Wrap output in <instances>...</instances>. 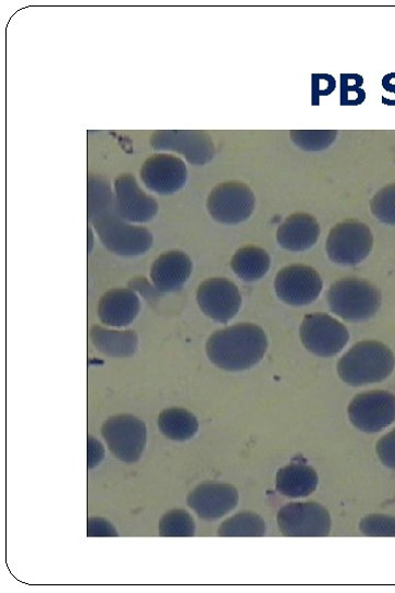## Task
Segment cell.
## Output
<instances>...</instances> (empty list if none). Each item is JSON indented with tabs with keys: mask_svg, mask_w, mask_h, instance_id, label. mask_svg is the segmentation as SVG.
Instances as JSON below:
<instances>
[{
	"mask_svg": "<svg viewBox=\"0 0 395 593\" xmlns=\"http://www.w3.org/2000/svg\"><path fill=\"white\" fill-rule=\"evenodd\" d=\"M101 434L110 452L121 462L132 464L141 460L148 439L147 425L141 419L132 414L110 416Z\"/></svg>",
	"mask_w": 395,
	"mask_h": 593,
	"instance_id": "cell-5",
	"label": "cell"
},
{
	"mask_svg": "<svg viewBox=\"0 0 395 593\" xmlns=\"http://www.w3.org/2000/svg\"><path fill=\"white\" fill-rule=\"evenodd\" d=\"M280 300L291 306H306L317 301L323 282L320 274L307 265H292L282 269L275 281Z\"/></svg>",
	"mask_w": 395,
	"mask_h": 593,
	"instance_id": "cell-13",
	"label": "cell"
},
{
	"mask_svg": "<svg viewBox=\"0 0 395 593\" xmlns=\"http://www.w3.org/2000/svg\"><path fill=\"white\" fill-rule=\"evenodd\" d=\"M145 185L159 195H173L180 192L187 182L188 171L185 162L172 155H155L141 169Z\"/></svg>",
	"mask_w": 395,
	"mask_h": 593,
	"instance_id": "cell-15",
	"label": "cell"
},
{
	"mask_svg": "<svg viewBox=\"0 0 395 593\" xmlns=\"http://www.w3.org/2000/svg\"><path fill=\"white\" fill-rule=\"evenodd\" d=\"M377 455L385 468L395 470V428L379 439Z\"/></svg>",
	"mask_w": 395,
	"mask_h": 593,
	"instance_id": "cell-30",
	"label": "cell"
},
{
	"mask_svg": "<svg viewBox=\"0 0 395 593\" xmlns=\"http://www.w3.org/2000/svg\"><path fill=\"white\" fill-rule=\"evenodd\" d=\"M277 522L282 533L291 537H323L332 528L329 511L316 503L285 506L279 512Z\"/></svg>",
	"mask_w": 395,
	"mask_h": 593,
	"instance_id": "cell-10",
	"label": "cell"
},
{
	"mask_svg": "<svg viewBox=\"0 0 395 593\" xmlns=\"http://www.w3.org/2000/svg\"><path fill=\"white\" fill-rule=\"evenodd\" d=\"M318 486V473L308 465L292 464L277 473L276 488L279 493L289 498L308 497Z\"/></svg>",
	"mask_w": 395,
	"mask_h": 593,
	"instance_id": "cell-21",
	"label": "cell"
},
{
	"mask_svg": "<svg viewBox=\"0 0 395 593\" xmlns=\"http://www.w3.org/2000/svg\"><path fill=\"white\" fill-rule=\"evenodd\" d=\"M88 233H89V239H90L88 251L91 252V249H92V245H94L92 244L94 242H92V230H91V228L88 229Z\"/></svg>",
	"mask_w": 395,
	"mask_h": 593,
	"instance_id": "cell-33",
	"label": "cell"
},
{
	"mask_svg": "<svg viewBox=\"0 0 395 593\" xmlns=\"http://www.w3.org/2000/svg\"><path fill=\"white\" fill-rule=\"evenodd\" d=\"M140 310V300L134 290L113 288L101 296L98 317L108 327L123 328L136 320Z\"/></svg>",
	"mask_w": 395,
	"mask_h": 593,
	"instance_id": "cell-17",
	"label": "cell"
},
{
	"mask_svg": "<svg viewBox=\"0 0 395 593\" xmlns=\"http://www.w3.org/2000/svg\"><path fill=\"white\" fill-rule=\"evenodd\" d=\"M101 243L111 253L121 256L146 254L153 245V235L147 228L131 225L115 208L91 221Z\"/></svg>",
	"mask_w": 395,
	"mask_h": 593,
	"instance_id": "cell-4",
	"label": "cell"
},
{
	"mask_svg": "<svg viewBox=\"0 0 395 593\" xmlns=\"http://www.w3.org/2000/svg\"><path fill=\"white\" fill-rule=\"evenodd\" d=\"M231 266L242 280L255 281L268 274L271 257L266 250L251 245L245 246L236 251Z\"/></svg>",
	"mask_w": 395,
	"mask_h": 593,
	"instance_id": "cell-22",
	"label": "cell"
},
{
	"mask_svg": "<svg viewBox=\"0 0 395 593\" xmlns=\"http://www.w3.org/2000/svg\"><path fill=\"white\" fill-rule=\"evenodd\" d=\"M201 312L210 319L226 324L239 312L242 295L237 286L226 278H210L197 291Z\"/></svg>",
	"mask_w": 395,
	"mask_h": 593,
	"instance_id": "cell-12",
	"label": "cell"
},
{
	"mask_svg": "<svg viewBox=\"0 0 395 593\" xmlns=\"http://www.w3.org/2000/svg\"><path fill=\"white\" fill-rule=\"evenodd\" d=\"M115 210L118 215L128 221L145 223L155 219L159 213L157 201L148 195L134 176L121 174L114 182Z\"/></svg>",
	"mask_w": 395,
	"mask_h": 593,
	"instance_id": "cell-14",
	"label": "cell"
},
{
	"mask_svg": "<svg viewBox=\"0 0 395 593\" xmlns=\"http://www.w3.org/2000/svg\"><path fill=\"white\" fill-rule=\"evenodd\" d=\"M104 458L102 444L92 436H88V469L97 468Z\"/></svg>",
	"mask_w": 395,
	"mask_h": 593,
	"instance_id": "cell-32",
	"label": "cell"
},
{
	"mask_svg": "<svg viewBox=\"0 0 395 593\" xmlns=\"http://www.w3.org/2000/svg\"><path fill=\"white\" fill-rule=\"evenodd\" d=\"M255 204V195L246 184L231 181L221 183L211 191L207 208L215 221L234 226L250 218Z\"/></svg>",
	"mask_w": 395,
	"mask_h": 593,
	"instance_id": "cell-8",
	"label": "cell"
},
{
	"mask_svg": "<svg viewBox=\"0 0 395 593\" xmlns=\"http://www.w3.org/2000/svg\"><path fill=\"white\" fill-rule=\"evenodd\" d=\"M370 209L382 223L395 226V183L383 187L373 196Z\"/></svg>",
	"mask_w": 395,
	"mask_h": 593,
	"instance_id": "cell-28",
	"label": "cell"
},
{
	"mask_svg": "<svg viewBox=\"0 0 395 593\" xmlns=\"http://www.w3.org/2000/svg\"><path fill=\"white\" fill-rule=\"evenodd\" d=\"M269 349L268 336L251 324H240L213 334L206 347L209 360L227 372L246 371L257 365Z\"/></svg>",
	"mask_w": 395,
	"mask_h": 593,
	"instance_id": "cell-1",
	"label": "cell"
},
{
	"mask_svg": "<svg viewBox=\"0 0 395 593\" xmlns=\"http://www.w3.org/2000/svg\"><path fill=\"white\" fill-rule=\"evenodd\" d=\"M360 532L372 537H395V517L371 515L359 523Z\"/></svg>",
	"mask_w": 395,
	"mask_h": 593,
	"instance_id": "cell-29",
	"label": "cell"
},
{
	"mask_svg": "<svg viewBox=\"0 0 395 593\" xmlns=\"http://www.w3.org/2000/svg\"><path fill=\"white\" fill-rule=\"evenodd\" d=\"M151 144L158 152L182 155L193 166H205L215 156L212 136L205 130L156 131Z\"/></svg>",
	"mask_w": 395,
	"mask_h": 593,
	"instance_id": "cell-7",
	"label": "cell"
},
{
	"mask_svg": "<svg viewBox=\"0 0 395 593\" xmlns=\"http://www.w3.org/2000/svg\"><path fill=\"white\" fill-rule=\"evenodd\" d=\"M328 301L331 311L348 322L372 318L381 306V293L371 282L345 278L331 286Z\"/></svg>",
	"mask_w": 395,
	"mask_h": 593,
	"instance_id": "cell-3",
	"label": "cell"
},
{
	"mask_svg": "<svg viewBox=\"0 0 395 593\" xmlns=\"http://www.w3.org/2000/svg\"><path fill=\"white\" fill-rule=\"evenodd\" d=\"M394 366V355L386 346L378 341H362L340 360L337 372L343 382L358 387L386 379Z\"/></svg>",
	"mask_w": 395,
	"mask_h": 593,
	"instance_id": "cell-2",
	"label": "cell"
},
{
	"mask_svg": "<svg viewBox=\"0 0 395 593\" xmlns=\"http://www.w3.org/2000/svg\"><path fill=\"white\" fill-rule=\"evenodd\" d=\"M320 233V225L313 216L296 213L279 228L277 241L287 251L304 252L318 242Z\"/></svg>",
	"mask_w": 395,
	"mask_h": 593,
	"instance_id": "cell-19",
	"label": "cell"
},
{
	"mask_svg": "<svg viewBox=\"0 0 395 593\" xmlns=\"http://www.w3.org/2000/svg\"><path fill=\"white\" fill-rule=\"evenodd\" d=\"M158 424L164 436L178 441L193 438L199 431L196 415L183 408L165 409L160 413Z\"/></svg>",
	"mask_w": 395,
	"mask_h": 593,
	"instance_id": "cell-23",
	"label": "cell"
},
{
	"mask_svg": "<svg viewBox=\"0 0 395 593\" xmlns=\"http://www.w3.org/2000/svg\"><path fill=\"white\" fill-rule=\"evenodd\" d=\"M348 416L362 432H380L395 421V396L384 390L360 394L351 400Z\"/></svg>",
	"mask_w": 395,
	"mask_h": 593,
	"instance_id": "cell-11",
	"label": "cell"
},
{
	"mask_svg": "<svg viewBox=\"0 0 395 593\" xmlns=\"http://www.w3.org/2000/svg\"><path fill=\"white\" fill-rule=\"evenodd\" d=\"M94 347L110 358H129L139 347V338L134 331H116L94 326L89 331Z\"/></svg>",
	"mask_w": 395,
	"mask_h": 593,
	"instance_id": "cell-20",
	"label": "cell"
},
{
	"mask_svg": "<svg viewBox=\"0 0 395 593\" xmlns=\"http://www.w3.org/2000/svg\"><path fill=\"white\" fill-rule=\"evenodd\" d=\"M115 208L109 182L100 176L88 178V218L94 221L103 214Z\"/></svg>",
	"mask_w": 395,
	"mask_h": 593,
	"instance_id": "cell-25",
	"label": "cell"
},
{
	"mask_svg": "<svg viewBox=\"0 0 395 593\" xmlns=\"http://www.w3.org/2000/svg\"><path fill=\"white\" fill-rule=\"evenodd\" d=\"M373 246L369 227L358 220H346L336 225L326 241L329 257L340 265L353 266L362 262Z\"/></svg>",
	"mask_w": 395,
	"mask_h": 593,
	"instance_id": "cell-6",
	"label": "cell"
},
{
	"mask_svg": "<svg viewBox=\"0 0 395 593\" xmlns=\"http://www.w3.org/2000/svg\"><path fill=\"white\" fill-rule=\"evenodd\" d=\"M300 337L306 349L321 358L337 355L349 340L346 327L325 314L307 316L300 328Z\"/></svg>",
	"mask_w": 395,
	"mask_h": 593,
	"instance_id": "cell-9",
	"label": "cell"
},
{
	"mask_svg": "<svg viewBox=\"0 0 395 593\" xmlns=\"http://www.w3.org/2000/svg\"><path fill=\"white\" fill-rule=\"evenodd\" d=\"M87 535L91 537L118 536L113 525L102 518L88 519Z\"/></svg>",
	"mask_w": 395,
	"mask_h": 593,
	"instance_id": "cell-31",
	"label": "cell"
},
{
	"mask_svg": "<svg viewBox=\"0 0 395 593\" xmlns=\"http://www.w3.org/2000/svg\"><path fill=\"white\" fill-rule=\"evenodd\" d=\"M163 537H190L195 535L196 525L186 510H171L165 513L159 524Z\"/></svg>",
	"mask_w": 395,
	"mask_h": 593,
	"instance_id": "cell-26",
	"label": "cell"
},
{
	"mask_svg": "<svg viewBox=\"0 0 395 593\" xmlns=\"http://www.w3.org/2000/svg\"><path fill=\"white\" fill-rule=\"evenodd\" d=\"M193 273L190 257L182 251H170L160 255L151 268V279L161 292L180 290Z\"/></svg>",
	"mask_w": 395,
	"mask_h": 593,
	"instance_id": "cell-18",
	"label": "cell"
},
{
	"mask_svg": "<svg viewBox=\"0 0 395 593\" xmlns=\"http://www.w3.org/2000/svg\"><path fill=\"white\" fill-rule=\"evenodd\" d=\"M267 533V524L258 515L240 512L224 521L218 535L223 537H259Z\"/></svg>",
	"mask_w": 395,
	"mask_h": 593,
	"instance_id": "cell-24",
	"label": "cell"
},
{
	"mask_svg": "<svg viewBox=\"0 0 395 593\" xmlns=\"http://www.w3.org/2000/svg\"><path fill=\"white\" fill-rule=\"evenodd\" d=\"M187 504L201 519L214 521L237 507L238 492L229 484L206 483L188 495Z\"/></svg>",
	"mask_w": 395,
	"mask_h": 593,
	"instance_id": "cell-16",
	"label": "cell"
},
{
	"mask_svg": "<svg viewBox=\"0 0 395 593\" xmlns=\"http://www.w3.org/2000/svg\"><path fill=\"white\" fill-rule=\"evenodd\" d=\"M337 133L335 130H294L291 137L301 150L318 153L326 150L335 142Z\"/></svg>",
	"mask_w": 395,
	"mask_h": 593,
	"instance_id": "cell-27",
	"label": "cell"
}]
</instances>
